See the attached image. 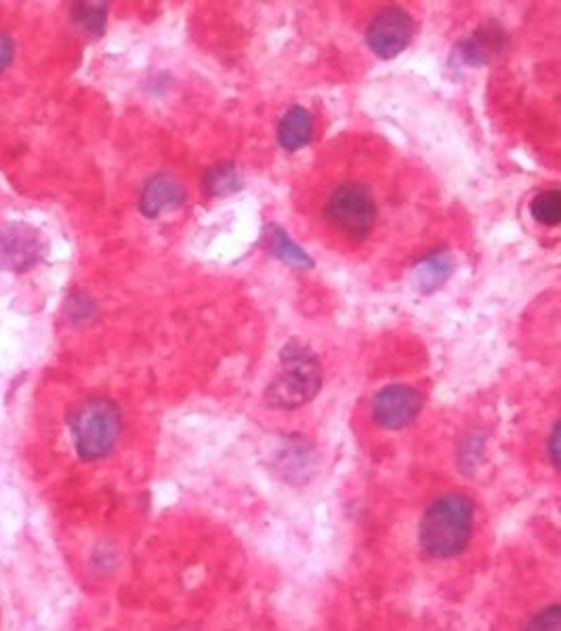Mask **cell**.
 Listing matches in <instances>:
<instances>
[{
  "instance_id": "cell-13",
  "label": "cell",
  "mask_w": 561,
  "mask_h": 631,
  "mask_svg": "<svg viewBox=\"0 0 561 631\" xmlns=\"http://www.w3.org/2000/svg\"><path fill=\"white\" fill-rule=\"evenodd\" d=\"M72 20L79 28L88 34H104L108 20V2H74Z\"/></svg>"
},
{
  "instance_id": "cell-11",
  "label": "cell",
  "mask_w": 561,
  "mask_h": 631,
  "mask_svg": "<svg viewBox=\"0 0 561 631\" xmlns=\"http://www.w3.org/2000/svg\"><path fill=\"white\" fill-rule=\"evenodd\" d=\"M313 138V116L303 106H293L278 127V142L284 150L297 152L311 142Z\"/></svg>"
},
{
  "instance_id": "cell-2",
  "label": "cell",
  "mask_w": 561,
  "mask_h": 631,
  "mask_svg": "<svg viewBox=\"0 0 561 631\" xmlns=\"http://www.w3.org/2000/svg\"><path fill=\"white\" fill-rule=\"evenodd\" d=\"M282 373L265 392L272 408L293 410L315 398L322 388V367L308 345L290 342L282 349Z\"/></svg>"
},
{
  "instance_id": "cell-17",
  "label": "cell",
  "mask_w": 561,
  "mask_h": 631,
  "mask_svg": "<svg viewBox=\"0 0 561 631\" xmlns=\"http://www.w3.org/2000/svg\"><path fill=\"white\" fill-rule=\"evenodd\" d=\"M13 56H15V45H13V38L4 32H0V74L11 66L13 61Z\"/></svg>"
},
{
  "instance_id": "cell-19",
  "label": "cell",
  "mask_w": 561,
  "mask_h": 631,
  "mask_svg": "<svg viewBox=\"0 0 561 631\" xmlns=\"http://www.w3.org/2000/svg\"><path fill=\"white\" fill-rule=\"evenodd\" d=\"M175 631H194V630H188V628H181V630H175Z\"/></svg>"
},
{
  "instance_id": "cell-10",
  "label": "cell",
  "mask_w": 561,
  "mask_h": 631,
  "mask_svg": "<svg viewBox=\"0 0 561 631\" xmlns=\"http://www.w3.org/2000/svg\"><path fill=\"white\" fill-rule=\"evenodd\" d=\"M505 29L497 26V24H490V26L477 29L472 38H467L458 47V51L463 56V61L476 66V63L488 61L492 56H497L505 47Z\"/></svg>"
},
{
  "instance_id": "cell-6",
  "label": "cell",
  "mask_w": 561,
  "mask_h": 631,
  "mask_svg": "<svg viewBox=\"0 0 561 631\" xmlns=\"http://www.w3.org/2000/svg\"><path fill=\"white\" fill-rule=\"evenodd\" d=\"M413 38V17L397 7L377 13L366 29V43L374 56L392 59L399 56Z\"/></svg>"
},
{
  "instance_id": "cell-7",
  "label": "cell",
  "mask_w": 561,
  "mask_h": 631,
  "mask_svg": "<svg viewBox=\"0 0 561 631\" xmlns=\"http://www.w3.org/2000/svg\"><path fill=\"white\" fill-rule=\"evenodd\" d=\"M422 408V396L410 385L393 383L383 388L372 401V417L385 430L410 426Z\"/></svg>"
},
{
  "instance_id": "cell-3",
  "label": "cell",
  "mask_w": 561,
  "mask_h": 631,
  "mask_svg": "<svg viewBox=\"0 0 561 631\" xmlns=\"http://www.w3.org/2000/svg\"><path fill=\"white\" fill-rule=\"evenodd\" d=\"M70 431L81 460L108 457L122 433V415L118 404L104 396L88 398L70 415Z\"/></svg>"
},
{
  "instance_id": "cell-4",
  "label": "cell",
  "mask_w": 561,
  "mask_h": 631,
  "mask_svg": "<svg viewBox=\"0 0 561 631\" xmlns=\"http://www.w3.org/2000/svg\"><path fill=\"white\" fill-rule=\"evenodd\" d=\"M324 215L349 240L362 242L374 226L377 204L362 183H343L329 197Z\"/></svg>"
},
{
  "instance_id": "cell-14",
  "label": "cell",
  "mask_w": 561,
  "mask_h": 631,
  "mask_svg": "<svg viewBox=\"0 0 561 631\" xmlns=\"http://www.w3.org/2000/svg\"><path fill=\"white\" fill-rule=\"evenodd\" d=\"M530 213L540 226H558L561 222L560 190H545L534 197Z\"/></svg>"
},
{
  "instance_id": "cell-12",
  "label": "cell",
  "mask_w": 561,
  "mask_h": 631,
  "mask_svg": "<svg viewBox=\"0 0 561 631\" xmlns=\"http://www.w3.org/2000/svg\"><path fill=\"white\" fill-rule=\"evenodd\" d=\"M265 247L270 249L272 255H276V258L282 259L284 263L293 265V267L308 270V267L313 265V261H311L308 253H306L299 245H295V242L286 236V231L278 228V226H272V228L267 230V234H265Z\"/></svg>"
},
{
  "instance_id": "cell-1",
  "label": "cell",
  "mask_w": 561,
  "mask_h": 631,
  "mask_svg": "<svg viewBox=\"0 0 561 631\" xmlns=\"http://www.w3.org/2000/svg\"><path fill=\"white\" fill-rule=\"evenodd\" d=\"M476 524V503L465 492L438 497L422 514L419 541L429 558L446 560L463 553Z\"/></svg>"
},
{
  "instance_id": "cell-8",
  "label": "cell",
  "mask_w": 561,
  "mask_h": 631,
  "mask_svg": "<svg viewBox=\"0 0 561 631\" xmlns=\"http://www.w3.org/2000/svg\"><path fill=\"white\" fill-rule=\"evenodd\" d=\"M186 199V190L177 177L169 172L154 175L141 190L140 211L145 217H158L177 209Z\"/></svg>"
},
{
  "instance_id": "cell-5",
  "label": "cell",
  "mask_w": 561,
  "mask_h": 631,
  "mask_svg": "<svg viewBox=\"0 0 561 631\" xmlns=\"http://www.w3.org/2000/svg\"><path fill=\"white\" fill-rule=\"evenodd\" d=\"M47 253V238L29 224H7L0 228V270L24 272Z\"/></svg>"
},
{
  "instance_id": "cell-15",
  "label": "cell",
  "mask_w": 561,
  "mask_h": 631,
  "mask_svg": "<svg viewBox=\"0 0 561 631\" xmlns=\"http://www.w3.org/2000/svg\"><path fill=\"white\" fill-rule=\"evenodd\" d=\"M204 188H206V192H211L215 197L231 194V192L242 188V179L231 165H219V167H213L211 171L206 172Z\"/></svg>"
},
{
  "instance_id": "cell-9",
  "label": "cell",
  "mask_w": 561,
  "mask_h": 631,
  "mask_svg": "<svg viewBox=\"0 0 561 631\" xmlns=\"http://www.w3.org/2000/svg\"><path fill=\"white\" fill-rule=\"evenodd\" d=\"M454 272V258L446 249H440L421 261L415 263L413 267V283L422 295H431L433 290L444 287Z\"/></svg>"
},
{
  "instance_id": "cell-18",
  "label": "cell",
  "mask_w": 561,
  "mask_h": 631,
  "mask_svg": "<svg viewBox=\"0 0 561 631\" xmlns=\"http://www.w3.org/2000/svg\"><path fill=\"white\" fill-rule=\"evenodd\" d=\"M560 424H556L553 433H551V438H549V457H551L553 467H560Z\"/></svg>"
},
{
  "instance_id": "cell-16",
  "label": "cell",
  "mask_w": 561,
  "mask_h": 631,
  "mask_svg": "<svg viewBox=\"0 0 561 631\" xmlns=\"http://www.w3.org/2000/svg\"><path fill=\"white\" fill-rule=\"evenodd\" d=\"M524 631H561L560 604H551L538 610L533 619L526 623Z\"/></svg>"
}]
</instances>
